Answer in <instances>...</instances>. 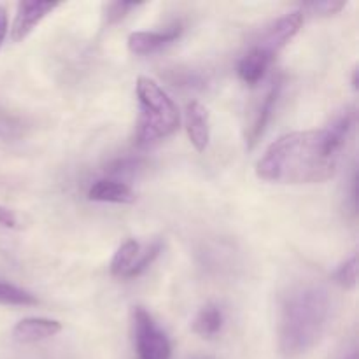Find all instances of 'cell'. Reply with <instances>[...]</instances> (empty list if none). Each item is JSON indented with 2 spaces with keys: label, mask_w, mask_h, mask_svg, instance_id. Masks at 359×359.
<instances>
[{
  "label": "cell",
  "mask_w": 359,
  "mask_h": 359,
  "mask_svg": "<svg viewBox=\"0 0 359 359\" xmlns=\"http://www.w3.org/2000/svg\"><path fill=\"white\" fill-rule=\"evenodd\" d=\"M283 77H276L272 83L266 88L265 95L258 100V104L255 105V111H252L251 119H249V125L245 128V142H248L249 149L258 144L259 137L265 132L266 125L272 119L273 112H276V105L279 102L280 93H283Z\"/></svg>",
  "instance_id": "obj_6"
},
{
  "label": "cell",
  "mask_w": 359,
  "mask_h": 359,
  "mask_svg": "<svg viewBox=\"0 0 359 359\" xmlns=\"http://www.w3.org/2000/svg\"><path fill=\"white\" fill-rule=\"evenodd\" d=\"M182 34V25L174 23L172 27L158 32H133L128 37V49L132 55L146 56L167 48L177 41Z\"/></svg>",
  "instance_id": "obj_8"
},
{
  "label": "cell",
  "mask_w": 359,
  "mask_h": 359,
  "mask_svg": "<svg viewBox=\"0 0 359 359\" xmlns=\"http://www.w3.org/2000/svg\"><path fill=\"white\" fill-rule=\"evenodd\" d=\"M137 4L133 2H111L105 7V23L114 25L119 23L121 20H125L126 14L132 9H135Z\"/></svg>",
  "instance_id": "obj_19"
},
{
  "label": "cell",
  "mask_w": 359,
  "mask_h": 359,
  "mask_svg": "<svg viewBox=\"0 0 359 359\" xmlns=\"http://www.w3.org/2000/svg\"><path fill=\"white\" fill-rule=\"evenodd\" d=\"M58 6L60 4L37 2V0H23L18 4L16 18L11 27V39L14 42H21L23 39H27L35 30V27Z\"/></svg>",
  "instance_id": "obj_7"
},
{
  "label": "cell",
  "mask_w": 359,
  "mask_h": 359,
  "mask_svg": "<svg viewBox=\"0 0 359 359\" xmlns=\"http://www.w3.org/2000/svg\"><path fill=\"white\" fill-rule=\"evenodd\" d=\"M356 109L347 107L319 130L293 132L270 144L256 165V175L277 184H316L335 175L344 147L356 126Z\"/></svg>",
  "instance_id": "obj_1"
},
{
  "label": "cell",
  "mask_w": 359,
  "mask_h": 359,
  "mask_svg": "<svg viewBox=\"0 0 359 359\" xmlns=\"http://www.w3.org/2000/svg\"><path fill=\"white\" fill-rule=\"evenodd\" d=\"M328 291L319 284H300L283 298L277 323V346L286 359L305 356L325 335L330 319Z\"/></svg>",
  "instance_id": "obj_2"
},
{
  "label": "cell",
  "mask_w": 359,
  "mask_h": 359,
  "mask_svg": "<svg viewBox=\"0 0 359 359\" xmlns=\"http://www.w3.org/2000/svg\"><path fill=\"white\" fill-rule=\"evenodd\" d=\"M39 300L27 290L14 286L9 283H0V305H18V307H30L37 305Z\"/></svg>",
  "instance_id": "obj_15"
},
{
  "label": "cell",
  "mask_w": 359,
  "mask_h": 359,
  "mask_svg": "<svg viewBox=\"0 0 359 359\" xmlns=\"http://www.w3.org/2000/svg\"><path fill=\"white\" fill-rule=\"evenodd\" d=\"M88 200L100 203H133L135 193L119 179H100L88 189Z\"/></svg>",
  "instance_id": "obj_11"
},
{
  "label": "cell",
  "mask_w": 359,
  "mask_h": 359,
  "mask_svg": "<svg viewBox=\"0 0 359 359\" xmlns=\"http://www.w3.org/2000/svg\"><path fill=\"white\" fill-rule=\"evenodd\" d=\"M160 252H161V242H154V244H151L149 248L146 249V251L140 252L139 258H137V262L133 263V266L130 269L126 279H132V277H139L140 273L146 272V270L149 269L151 265H153L154 259L160 256Z\"/></svg>",
  "instance_id": "obj_18"
},
{
  "label": "cell",
  "mask_w": 359,
  "mask_h": 359,
  "mask_svg": "<svg viewBox=\"0 0 359 359\" xmlns=\"http://www.w3.org/2000/svg\"><path fill=\"white\" fill-rule=\"evenodd\" d=\"M333 280L344 290H353L358 283V256L353 255L333 273Z\"/></svg>",
  "instance_id": "obj_17"
},
{
  "label": "cell",
  "mask_w": 359,
  "mask_h": 359,
  "mask_svg": "<svg viewBox=\"0 0 359 359\" xmlns=\"http://www.w3.org/2000/svg\"><path fill=\"white\" fill-rule=\"evenodd\" d=\"M144 167V160L139 156H123L116 158L114 161L107 165V174L112 175V179L118 177H128V175H135L140 168Z\"/></svg>",
  "instance_id": "obj_16"
},
{
  "label": "cell",
  "mask_w": 359,
  "mask_h": 359,
  "mask_svg": "<svg viewBox=\"0 0 359 359\" xmlns=\"http://www.w3.org/2000/svg\"><path fill=\"white\" fill-rule=\"evenodd\" d=\"M62 332V323L46 318H25L13 328L14 340L20 344H35L48 340Z\"/></svg>",
  "instance_id": "obj_10"
},
{
  "label": "cell",
  "mask_w": 359,
  "mask_h": 359,
  "mask_svg": "<svg viewBox=\"0 0 359 359\" xmlns=\"http://www.w3.org/2000/svg\"><path fill=\"white\" fill-rule=\"evenodd\" d=\"M353 88L354 90H358V69H354L353 72Z\"/></svg>",
  "instance_id": "obj_24"
},
{
  "label": "cell",
  "mask_w": 359,
  "mask_h": 359,
  "mask_svg": "<svg viewBox=\"0 0 359 359\" xmlns=\"http://www.w3.org/2000/svg\"><path fill=\"white\" fill-rule=\"evenodd\" d=\"M346 6L347 4L342 0H326V2L311 4V9L319 16H333V14H339Z\"/></svg>",
  "instance_id": "obj_20"
},
{
  "label": "cell",
  "mask_w": 359,
  "mask_h": 359,
  "mask_svg": "<svg viewBox=\"0 0 359 359\" xmlns=\"http://www.w3.org/2000/svg\"><path fill=\"white\" fill-rule=\"evenodd\" d=\"M133 332L139 359H172V346L167 333L156 325L146 309L137 307L133 312Z\"/></svg>",
  "instance_id": "obj_4"
},
{
  "label": "cell",
  "mask_w": 359,
  "mask_h": 359,
  "mask_svg": "<svg viewBox=\"0 0 359 359\" xmlns=\"http://www.w3.org/2000/svg\"><path fill=\"white\" fill-rule=\"evenodd\" d=\"M140 255V244L135 238H130L125 244H121V248L114 252V258L111 262V273L114 277H123L126 279L130 269L133 266V263L137 262Z\"/></svg>",
  "instance_id": "obj_14"
},
{
  "label": "cell",
  "mask_w": 359,
  "mask_h": 359,
  "mask_svg": "<svg viewBox=\"0 0 359 359\" xmlns=\"http://www.w3.org/2000/svg\"><path fill=\"white\" fill-rule=\"evenodd\" d=\"M7 32H9V23H7V13L4 7H0V46L4 44L7 37Z\"/></svg>",
  "instance_id": "obj_22"
},
{
  "label": "cell",
  "mask_w": 359,
  "mask_h": 359,
  "mask_svg": "<svg viewBox=\"0 0 359 359\" xmlns=\"http://www.w3.org/2000/svg\"><path fill=\"white\" fill-rule=\"evenodd\" d=\"M0 224L6 228H16L18 226V217L13 210L6 209L0 205Z\"/></svg>",
  "instance_id": "obj_21"
},
{
  "label": "cell",
  "mask_w": 359,
  "mask_h": 359,
  "mask_svg": "<svg viewBox=\"0 0 359 359\" xmlns=\"http://www.w3.org/2000/svg\"><path fill=\"white\" fill-rule=\"evenodd\" d=\"M272 56H269L266 53H263L262 49L252 46V48L242 56L241 62H238V77H241L245 84H251L252 86V84L259 83V81L263 79V76L266 74L269 67L272 65Z\"/></svg>",
  "instance_id": "obj_12"
},
{
  "label": "cell",
  "mask_w": 359,
  "mask_h": 359,
  "mask_svg": "<svg viewBox=\"0 0 359 359\" xmlns=\"http://www.w3.org/2000/svg\"><path fill=\"white\" fill-rule=\"evenodd\" d=\"M137 97L140 111L137 125L139 146H149L167 139L179 128L177 105L161 90L156 81L140 76L137 79Z\"/></svg>",
  "instance_id": "obj_3"
},
{
  "label": "cell",
  "mask_w": 359,
  "mask_h": 359,
  "mask_svg": "<svg viewBox=\"0 0 359 359\" xmlns=\"http://www.w3.org/2000/svg\"><path fill=\"white\" fill-rule=\"evenodd\" d=\"M305 16L304 11H291V13L284 14L277 21H273L269 28L262 34V37L256 41L255 48L262 49L269 56L276 58L277 53L283 48H286L294 35L300 32L302 25H304Z\"/></svg>",
  "instance_id": "obj_5"
},
{
  "label": "cell",
  "mask_w": 359,
  "mask_h": 359,
  "mask_svg": "<svg viewBox=\"0 0 359 359\" xmlns=\"http://www.w3.org/2000/svg\"><path fill=\"white\" fill-rule=\"evenodd\" d=\"M186 132L193 147L198 153H203L210 140V123L205 105L198 100H191L186 105Z\"/></svg>",
  "instance_id": "obj_9"
},
{
  "label": "cell",
  "mask_w": 359,
  "mask_h": 359,
  "mask_svg": "<svg viewBox=\"0 0 359 359\" xmlns=\"http://www.w3.org/2000/svg\"><path fill=\"white\" fill-rule=\"evenodd\" d=\"M337 359H359L358 347H356V346L346 347V349H344L342 353L339 354V358H337Z\"/></svg>",
  "instance_id": "obj_23"
},
{
  "label": "cell",
  "mask_w": 359,
  "mask_h": 359,
  "mask_svg": "<svg viewBox=\"0 0 359 359\" xmlns=\"http://www.w3.org/2000/svg\"><path fill=\"white\" fill-rule=\"evenodd\" d=\"M224 323L223 311L217 305L209 304L202 307L193 321V332L202 339H214L221 332Z\"/></svg>",
  "instance_id": "obj_13"
}]
</instances>
